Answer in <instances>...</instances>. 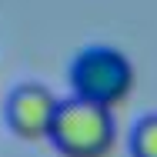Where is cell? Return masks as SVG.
Returning a JSON list of instances; mask_svg holds the SVG:
<instances>
[{"label": "cell", "instance_id": "6da1fadb", "mask_svg": "<svg viewBox=\"0 0 157 157\" xmlns=\"http://www.w3.org/2000/svg\"><path fill=\"white\" fill-rule=\"evenodd\" d=\"M47 140L57 147L60 157H107L117 140L114 110L74 94L70 100L57 104Z\"/></svg>", "mask_w": 157, "mask_h": 157}, {"label": "cell", "instance_id": "7a4b0ae2", "mask_svg": "<svg viewBox=\"0 0 157 157\" xmlns=\"http://www.w3.org/2000/svg\"><path fill=\"white\" fill-rule=\"evenodd\" d=\"M70 90L114 110L134 90V63L117 47H84L70 63Z\"/></svg>", "mask_w": 157, "mask_h": 157}, {"label": "cell", "instance_id": "3957f363", "mask_svg": "<svg viewBox=\"0 0 157 157\" xmlns=\"http://www.w3.org/2000/svg\"><path fill=\"white\" fill-rule=\"evenodd\" d=\"M57 97L44 84H20L7 97V127L20 140H47V130L57 114Z\"/></svg>", "mask_w": 157, "mask_h": 157}, {"label": "cell", "instance_id": "277c9868", "mask_svg": "<svg viewBox=\"0 0 157 157\" xmlns=\"http://www.w3.org/2000/svg\"><path fill=\"white\" fill-rule=\"evenodd\" d=\"M130 157H157V114L140 117L130 130Z\"/></svg>", "mask_w": 157, "mask_h": 157}]
</instances>
